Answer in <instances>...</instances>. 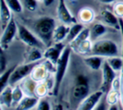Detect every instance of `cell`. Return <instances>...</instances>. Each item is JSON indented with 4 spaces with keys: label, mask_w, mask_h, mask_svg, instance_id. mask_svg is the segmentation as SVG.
<instances>
[{
    "label": "cell",
    "mask_w": 123,
    "mask_h": 110,
    "mask_svg": "<svg viewBox=\"0 0 123 110\" xmlns=\"http://www.w3.org/2000/svg\"><path fill=\"white\" fill-rule=\"evenodd\" d=\"M56 26V19L48 15L36 18L32 24L33 31L44 42L45 45H49L53 41V34Z\"/></svg>",
    "instance_id": "obj_1"
},
{
    "label": "cell",
    "mask_w": 123,
    "mask_h": 110,
    "mask_svg": "<svg viewBox=\"0 0 123 110\" xmlns=\"http://www.w3.org/2000/svg\"><path fill=\"white\" fill-rule=\"evenodd\" d=\"M73 49L71 48V46L69 44L66 45V47L64 48V50L62 51L60 59L58 60L56 66V72H55V86L53 89V94L55 96L58 95L61 85L64 79V76L66 74L67 69H68V65L70 62V57H71V51Z\"/></svg>",
    "instance_id": "obj_2"
},
{
    "label": "cell",
    "mask_w": 123,
    "mask_h": 110,
    "mask_svg": "<svg viewBox=\"0 0 123 110\" xmlns=\"http://www.w3.org/2000/svg\"><path fill=\"white\" fill-rule=\"evenodd\" d=\"M89 93H90V86H89L88 78L82 73L76 74L70 91L71 100L77 103L78 105Z\"/></svg>",
    "instance_id": "obj_3"
},
{
    "label": "cell",
    "mask_w": 123,
    "mask_h": 110,
    "mask_svg": "<svg viewBox=\"0 0 123 110\" xmlns=\"http://www.w3.org/2000/svg\"><path fill=\"white\" fill-rule=\"evenodd\" d=\"M90 54L108 58L111 56L120 55V49L118 44L114 41L111 39H99L93 41L92 50Z\"/></svg>",
    "instance_id": "obj_4"
},
{
    "label": "cell",
    "mask_w": 123,
    "mask_h": 110,
    "mask_svg": "<svg viewBox=\"0 0 123 110\" xmlns=\"http://www.w3.org/2000/svg\"><path fill=\"white\" fill-rule=\"evenodd\" d=\"M17 27H18L17 37L23 43H25L27 46H37L43 48V46L45 45L44 42L36 35V33L33 30L28 29L25 25L20 24L18 22H17Z\"/></svg>",
    "instance_id": "obj_5"
},
{
    "label": "cell",
    "mask_w": 123,
    "mask_h": 110,
    "mask_svg": "<svg viewBox=\"0 0 123 110\" xmlns=\"http://www.w3.org/2000/svg\"><path fill=\"white\" fill-rule=\"evenodd\" d=\"M18 32V27H17V22L15 21L14 18H12L9 24L6 26V28L2 31V36L0 40V44H1V49L6 50L9 48L10 44L15 38Z\"/></svg>",
    "instance_id": "obj_6"
},
{
    "label": "cell",
    "mask_w": 123,
    "mask_h": 110,
    "mask_svg": "<svg viewBox=\"0 0 123 110\" xmlns=\"http://www.w3.org/2000/svg\"><path fill=\"white\" fill-rule=\"evenodd\" d=\"M36 64L37 63H25L24 62L21 65H17L11 76L9 84L12 86H14V85L20 83L24 78H26L27 76L30 75V73H31L33 68L36 66Z\"/></svg>",
    "instance_id": "obj_7"
},
{
    "label": "cell",
    "mask_w": 123,
    "mask_h": 110,
    "mask_svg": "<svg viewBox=\"0 0 123 110\" xmlns=\"http://www.w3.org/2000/svg\"><path fill=\"white\" fill-rule=\"evenodd\" d=\"M106 93L99 89L92 93H89L77 106V109L79 110H92L95 109L97 104L100 102V100L104 97Z\"/></svg>",
    "instance_id": "obj_8"
},
{
    "label": "cell",
    "mask_w": 123,
    "mask_h": 110,
    "mask_svg": "<svg viewBox=\"0 0 123 110\" xmlns=\"http://www.w3.org/2000/svg\"><path fill=\"white\" fill-rule=\"evenodd\" d=\"M101 84H100V89L103 90L105 93L109 92L111 87V83L115 76L117 75V72L111 69V67L109 65L107 60L105 59L102 69H101Z\"/></svg>",
    "instance_id": "obj_9"
},
{
    "label": "cell",
    "mask_w": 123,
    "mask_h": 110,
    "mask_svg": "<svg viewBox=\"0 0 123 110\" xmlns=\"http://www.w3.org/2000/svg\"><path fill=\"white\" fill-rule=\"evenodd\" d=\"M57 17L61 23H64L66 25H71V24L77 22L75 16L72 14L70 10L67 8L64 0H58Z\"/></svg>",
    "instance_id": "obj_10"
},
{
    "label": "cell",
    "mask_w": 123,
    "mask_h": 110,
    "mask_svg": "<svg viewBox=\"0 0 123 110\" xmlns=\"http://www.w3.org/2000/svg\"><path fill=\"white\" fill-rule=\"evenodd\" d=\"M66 43L63 41L60 42H53V44L49 45L45 50H44V58L52 61L53 63L57 64L58 60L60 59L62 51L66 47Z\"/></svg>",
    "instance_id": "obj_11"
},
{
    "label": "cell",
    "mask_w": 123,
    "mask_h": 110,
    "mask_svg": "<svg viewBox=\"0 0 123 110\" xmlns=\"http://www.w3.org/2000/svg\"><path fill=\"white\" fill-rule=\"evenodd\" d=\"M99 16L101 21L109 27L120 30V18L112 11H110L108 9H102Z\"/></svg>",
    "instance_id": "obj_12"
},
{
    "label": "cell",
    "mask_w": 123,
    "mask_h": 110,
    "mask_svg": "<svg viewBox=\"0 0 123 110\" xmlns=\"http://www.w3.org/2000/svg\"><path fill=\"white\" fill-rule=\"evenodd\" d=\"M105 59L106 58L99 55L89 54L86 56H83V63L91 71H98V70H101Z\"/></svg>",
    "instance_id": "obj_13"
},
{
    "label": "cell",
    "mask_w": 123,
    "mask_h": 110,
    "mask_svg": "<svg viewBox=\"0 0 123 110\" xmlns=\"http://www.w3.org/2000/svg\"><path fill=\"white\" fill-rule=\"evenodd\" d=\"M77 18H78L79 22L83 23L84 25H89L95 21L96 13L92 8L86 6V7H83L79 10L78 14H77Z\"/></svg>",
    "instance_id": "obj_14"
},
{
    "label": "cell",
    "mask_w": 123,
    "mask_h": 110,
    "mask_svg": "<svg viewBox=\"0 0 123 110\" xmlns=\"http://www.w3.org/2000/svg\"><path fill=\"white\" fill-rule=\"evenodd\" d=\"M89 30H90V39L94 41L101 39L102 36L108 33L109 26L103 23L102 21H96L91 24V26L89 27Z\"/></svg>",
    "instance_id": "obj_15"
},
{
    "label": "cell",
    "mask_w": 123,
    "mask_h": 110,
    "mask_svg": "<svg viewBox=\"0 0 123 110\" xmlns=\"http://www.w3.org/2000/svg\"><path fill=\"white\" fill-rule=\"evenodd\" d=\"M44 58L42 48L37 46H28L25 53V63H37Z\"/></svg>",
    "instance_id": "obj_16"
},
{
    "label": "cell",
    "mask_w": 123,
    "mask_h": 110,
    "mask_svg": "<svg viewBox=\"0 0 123 110\" xmlns=\"http://www.w3.org/2000/svg\"><path fill=\"white\" fill-rule=\"evenodd\" d=\"M0 107L1 109H9L12 107V86L10 84L1 90Z\"/></svg>",
    "instance_id": "obj_17"
},
{
    "label": "cell",
    "mask_w": 123,
    "mask_h": 110,
    "mask_svg": "<svg viewBox=\"0 0 123 110\" xmlns=\"http://www.w3.org/2000/svg\"><path fill=\"white\" fill-rule=\"evenodd\" d=\"M49 71L47 70V69L45 68V66L43 65L42 62L40 63H37L36 66L33 68L31 73H30V76L37 82H41V81H44L48 75H49Z\"/></svg>",
    "instance_id": "obj_18"
},
{
    "label": "cell",
    "mask_w": 123,
    "mask_h": 110,
    "mask_svg": "<svg viewBox=\"0 0 123 110\" xmlns=\"http://www.w3.org/2000/svg\"><path fill=\"white\" fill-rule=\"evenodd\" d=\"M1 5H0V26L2 31L6 28V26L9 24V22L11 21L12 17V10L10 9V7L7 5L5 0H0Z\"/></svg>",
    "instance_id": "obj_19"
},
{
    "label": "cell",
    "mask_w": 123,
    "mask_h": 110,
    "mask_svg": "<svg viewBox=\"0 0 123 110\" xmlns=\"http://www.w3.org/2000/svg\"><path fill=\"white\" fill-rule=\"evenodd\" d=\"M69 28H70V25H66L64 23L57 24L53 34V42L65 41V39L69 32Z\"/></svg>",
    "instance_id": "obj_20"
},
{
    "label": "cell",
    "mask_w": 123,
    "mask_h": 110,
    "mask_svg": "<svg viewBox=\"0 0 123 110\" xmlns=\"http://www.w3.org/2000/svg\"><path fill=\"white\" fill-rule=\"evenodd\" d=\"M38 97L36 96H28L25 95L22 100L19 102V104L15 107L18 110H30L37 107L38 102Z\"/></svg>",
    "instance_id": "obj_21"
},
{
    "label": "cell",
    "mask_w": 123,
    "mask_h": 110,
    "mask_svg": "<svg viewBox=\"0 0 123 110\" xmlns=\"http://www.w3.org/2000/svg\"><path fill=\"white\" fill-rule=\"evenodd\" d=\"M92 45H93V41L90 38H88V39L81 41L73 50L76 51L81 56H86L91 53Z\"/></svg>",
    "instance_id": "obj_22"
},
{
    "label": "cell",
    "mask_w": 123,
    "mask_h": 110,
    "mask_svg": "<svg viewBox=\"0 0 123 110\" xmlns=\"http://www.w3.org/2000/svg\"><path fill=\"white\" fill-rule=\"evenodd\" d=\"M37 81H35L30 75L27 76L26 78H24L20 83H18L21 88L23 89L25 95L28 96H35V88L37 86Z\"/></svg>",
    "instance_id": "obj_23"
},
{
    "label": "cell",
    "mask_w": 123,
    "mask_h": 110,
    "mask_svg": "<svg viewBox=\"0 0 123 110\" xmlns=\"http://www.w3.org/2000/svg\"><path fill=\"white\" fill-rule=\"evenodd\" d=\"M85 28V25L81 22H75L73 24L70 25V28H69V32H68V35L65 39V43L66 44H70L73 40L81 33V31Z\"/></svg>",
    "instance_id": "obj_24"
},
{
    "label": "cell",
    "mask_w": 123,
    "mask_h": 110,
    "mask_svg": "<svg viewBox=\"0 0 123 110\" xmlns=\"http://www.w3.org/2000/svg\"><path fill=\"white\" fill-rule=\"evenodd\" d=\"M25 93L19 84L12 86V107H16L24 97Z\"/></svg>",
    "instance_id": "obj_25"
},
{
    "label": "cell",
    "mask_w": 123,
    "mask_h": 110,
    "mask_svg": "<svg viewBox=\"0 0 123 110\" xmlns=\"http://www.w3.org/2000/svg\"><path fill=\"white\" fill-rule=\"evenodd\" d=\"M107 62L109 63V65L111 67V69L113 70H115L117 73L120 72L122 67H123V57L118 55V56H111L106 58Z\"/></svg>",
    "instance_id": "obj_26"
},
{
    "label": "cell",
    "mask_w": 123,
    "mask_h": 110,
    "mask_svg": "<svg viewBox=\"0 0 123 110\" xmlns=\"http://www.w3.org/2000/svg\"><path fill=\"white\" fill-rule=\"evenodd\" d=\"M17 65H13L12 66L11 68L7 69L5 71H3L0 75V89L3 90L6 86L9 85V82H10V79H11V76L14 70V69L16 68Z\"/></svg>",
    "instance_id": "obj_27"
},
{
    "label": "cell",
    "mask_w": 123,
    "mask_h": 110,
    "mask_svg": "<svg viewBox=\"0 0 123 110\" xmlns=\"http://www.w3.org/2000/svg\"><path fill=\"white\" fill-rule=\"evenodd\" d=\"M49 92H51V90L45 81H41V82L37 83V86L35 88V96H37L38 98L45 97V96H47Z\"/></svg>",
    "instance_id": "obj_28"
},
{
    "label": "cell",
    "mask_w": 123,
    "mask_h": 110,
    "mask_svg": "<svg viewBox=\"0 0 123 110\" xmlns=\"http://www.w3.org/2000/svg\"><path fill=\"white\" fill-rule=\"evenodd\" d=\"M105 99H106L107 104L109 106L117 104L118 102H120V93L118 91H115V90L111 89L109 92L106 93Z\"/></svg>",
    "instance_id": "obj_29"
},
{
    "label": "cell",
    "mask_w": 123,
    "mask_h": 110,
    "mask_svg": "<svg viewBox=\"0 0 123 110\" xmlns=\"http://www.w3.org/2000/svg\"><path fill=\"white\" fill-rule=\"evenodd\" d=\"M88 38H90V30H89V27H86L85 26V28L81 31V33L73 40V41L69 45L71 46L72 49H74L81 41H85V40H86Z\"/></svg>",
    "instance_id": "obj_30"
},
{
    "label": "cell",
    "mask_w": 123,
    "mask_h": 110,
    "mask_svg": "<svg viewBox=\"0 0 123 110\" xmlns=\"http://www.w3.org/2000/svg\"><path fill=\"white\" fill-rule=\"evenodd\" d=\"M120 31H121V36H122V57H123V18H120ZM119 77H120V104L121 107L123 108V67L119 72Z\"/></svg>",
    "instance_id": "obj_31"
},
{
    "label": "cell",
    "mask_w": 123,
    "mask_h": 110,
    "mask_svg": "<svg viewBox=\"0 0 123 110\" xmlns=\"http://www.w3.org/2000/svg\"><path fill=\"white\" fill-rule=\"evenodd\" d=\"M7 5L10 7V9L15 13V14H20L23 11V4L20 2V0H5Z\"/></svg>",
    "instance_id": "obj_32"
},
{
    "label": "cell",
    "mask_w": 123,
    "mask_h": 110,
    "mask_svg": "<svg viewBox=\"0 0 123 110\" xmlns=\"http://www.w3.org/2000/svg\"><path fill=\"white\" fill-rule=\"evenodd\" d=\"M36 109H37V110H50V109H52V107H51L50 101L45 96V97H40L38 99V102H37Z\"/></svg>",
    "instance_id": "obj_33"
},
{
    "label": "cell",
    "mask_w": 123,
    "mask_h": 110,
    "mask_svg": "<svg viewBox=\"0 0 123 110\" xmlns=\"http://www.w3.org/2000/svg\"><path fill=\"white\" fill-rule=\"evenodd\" d=\"M112 12L119 18H123V1H115L112 4Z\"/></svg>",
    "instance_id": "obj_34"
},
{
    "label": "cell",
    "mask_w": 123,
    "mask_h": 110,
    "mask_svg": "<svg viewBox=\"0 0 123 110\" xmlns=\"http://www.w3.org/2000/svg\"><path fill=\"white\" fill-rule=\"evenodd\" d=\"M24 8L29 12H34L37 8V0H23Z\"/></svg>",
    "instance_id": "obj_35"
},
{
    "label": "cell",
    "mask_w": 123,
    "mask_h": 110,
    "mask_svg": "<svg viewBox=\"0 0 123 110\" xmlns=\"http://www.w3.org/2000/svg\"><path fill=\"white\" fill-rule=\"evenodd\" d=\"M42 63H43V65L45 66V68L47 69V70L49 71V73L55 74L56 69H57V66H56L55 63H53L52 61H50V60H48V59H45V58H44V60L42 61Z\"/></svg>",
    "instance_id": "obj_36"
},
{
    "label": "cell",
    "mask_w": 123,
    "mask_h": 110,
    "mask_svg": "<svg viewBox=\"0 0 123 110\" xmlns=\"http://www.w3.org/2000/svg\"><path fill=\"white\" fill-rule=\"evenodd\" d=\"M7 59H6V55H5V50L1 49V55H0V73H2L3 71H5L7 69Z\"/></svg>",
    "instance_id": "obj_37"
},
{
    "label": "cell",
    "mask_w": 123,
    "mask_h": 110,
    "mask_svg": "<svg viewBox=\"0 0 123 110\" xmlns=\"http://www.w3.org/2000/svg\"><path fill=\"white\" fill-rule=\"evenodd\" d=\"M111 89L115 90V91H120V77H119V73L115 76V78L113 79L112 83H111Z\"/></svg>",
    "instance_id": "obj_38"
},
{
    "label": "cell",
    "mask_w": 123,
    "mask_h": 110,
    "mask_svg": "<svg viewBox=\"0 0 123 110\" xmlns=\"http://www.w3.org/2000/svg\"><path fill=\"white\" fill-rule=\"evenodd\" d=\"M54 1H55V0H43L42 2H43V5H44L45 7H50V6L54 3Z\"/></svg>",
    "instance_id": "obj_39"
},
{
    "label": "cell",
    "mask_w": 123,
    "mask_h": 110,
    "mask_svg": "<svg viewBox=\"0 0 123 110\" xmlns=\"http://www.w3.org/2000/svg\"><path fill=\"white\" fill-rule=\"evenodd\" d=\"M97 1L102 3V4H113L117 0H97Z\"/></svg>",
    "instance_id": "obj_40"
},
{
    "label": "cell",
    "mask_w": 123,
    "mask_h": 110,
    "mask_svg": "<svg viewBox=\"0 0 123 110\" xmlns=\"http://www.w3.org/2000/svg\"><path fill=\"white\" fill-rule=\"evenodd\" d=\"M37 2H42L43 0H37Z\"/></svg>",
    "instance_id": "obj_41"
}]
</instances>
